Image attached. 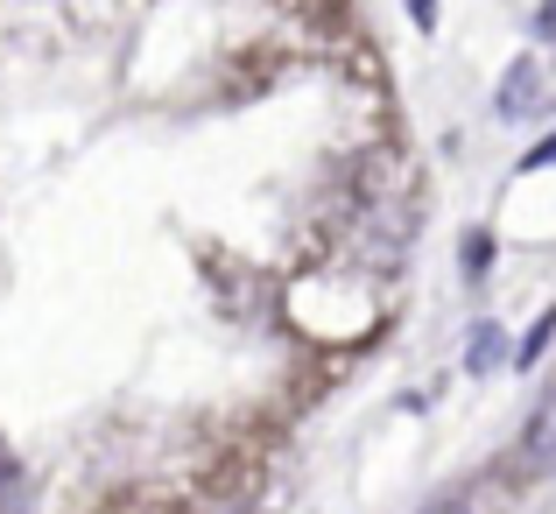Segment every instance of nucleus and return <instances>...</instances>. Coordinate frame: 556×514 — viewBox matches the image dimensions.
Masks as SVG:
<instances>
[{"instance_id": "nucleus-1", "label": "nucleus", "mask_w": 556, "mask_h": 514, "mask_svg": "<svg viewBox=\"0 0 556 514\" xmlns=\"http://www.w3.org/2000/svg\"><path fill=\"white\" fill-rule=\"evenodd\" d=\"M556 465V388L535 402L529 430H521V473H549Z\"/></svg>"}, {"instance_id": "nucleus-2", "label": "nucleus", "mask_w": 556, "mask_h": 514, "mask_svg": "<svg viewBox=\"0 0 556 514\" xmlns=\"http://www.w3.org/2000/svg\"><path fill=\"white\" fill-rule=\"evenodd\" d=\"M535 92H543V71L521 57V64L507 71V85H501V99H493V106H501V113H529V106H535Z\"/></svg>"}, {"instance_id": "nucleus-3", "label": "nucleus", "mask_w": 556, "mask_h": 514, "mask_svg": "<svg viewBox=\"0 0 556 514\" xmlns=\"http://www.w3.org/2000/svg\"><path fill=\"white\" fill-rule=\"evenodd\" d=\"M28 507V473L0 451V514H22Z\"/></svg>"}, {"instance_id": "nucleus-4", "label": "nucleus", "mask_w": 556, "mask_h": 514, "mask_svg": "<svg viewBox=\"0 0 556 514\" xmlns=\"http://www.w3.org/2000/svg\"><path fill=\"white\" fill-rule=\"evenodd\" d=\"M549 339H556V311H543V317H535V325H529V339H521L515 366H535V360H543V352H549Z\"/></svg>"}, {"instance_id": "nucleus-5", "label": "nucleus", "mask_w": 556, "mask_h": 514, "mask_svg": "<svg viewBox=\"0 0 556 514\" xmlns=\"http://www.w3.org/2000/svg\"><path fill=\"white\" fill-rule=\"evenodd\" d=\"M493 346H501V331H472V366H493Z\"/></svg>"}, {"instance_id": "nucleus-6", "label": "nucleus", "mask_w": 556, "mask_h": 514, "mask_svg": "<svg viewBox=\"0 0 556 514\" xmlns=\"http://www.w3.org/2000/svg\"><path fill=\"white\" fill-rule=\"evenodd\" d=\"M543 163H556V135L543 141V149H529V170H543Z\"/></svg>"}, {"instance_id": "nucleus-7", "label": "nucleus", "mask_w": 556, "mask_h": 514, "mask_svg": "<svg viewBox=\"0 0 556 514\" xmlns=\"http://www.w3.org/2000/svg\"><path fill=\"white\" fill-rule=\"evenodd\" d=\"M535 28H543V36L556 42V0H543V14H535Z\"/></svg>"}, {"instance_id": "nucleus-8", "label": "nucleus", "mask_w": 556, "mask_h": 514, "mask_svg": "<svg viewBox=\"0 0 556 514\" xmlns=\"http://www.w3.org/2000/svg\"><path fill=\"white\" fill-rule=\"evenodd\" d=\"M430 514H472V501H437Z\"/></svg>"}, {"instance_id": "nucleus-9", "label": "nucleus", "mask_w": 556, "mask_h": 514, "mask_svg": "<svg viewBox=\"0 0 556 514\" xmlns=\"http://www.w3.org/2000/svg\"><path fill=\"white\" fill-rule=\"evenodd\" d=\"M430 8H437V0H416V22H422V28H430Z\"/></svg>"}]
</instances>
